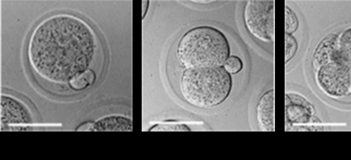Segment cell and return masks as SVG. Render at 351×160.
I'll return each instance as SVG.
<instances>
[{
  "mask_svg": "<svg viewBox=\"0 0 351 160\" xmlns=\"http://www.w3.org/2000/svg\"><path fill=\"white\" fill-rule=\"evenodd\" d=\"M96 44L90 28L73 16L51 17L34 31L29 58L34 68L45 78L65 82L87 69Z\"/></svg>",
  "mask_w": 351,
  "mask_h": 160,
  "instance_id": "1",
  "label": "cell"
},
{
  "mask_svg": "<svg viewBox=\"0 0 351 160\" xmlns=\"http://www.w3.org/2000/svg\"><path fill=\"white\" fill-rule=\"evenodd\" d=\"M230 53L226 36L208 25L188 30L179 40L176 49L178 60L185 69L223 66Z\"/></svg>",
  "mask_w": 351,
  "mask_h": 160,
  "instance_id": "2",
  "label": "cell"
},
{
  "mask_svg": "<svg viewBox=\"0 0 351 160\" xmlns=\"http://www.w3.org/2000/svg\"><path fill=\"white\" fill-rule=\"evenodd\" d=\"M232 88V76L223 66L186 68L180 81L184 100L200 109L212 108L223 103Z\"/></svg>",
  "mask_w": 351,
  "mask_h": 160,
  "instance_id": "3",
  "label": "cell"
},
{
  "mask_svg": "<svg viewBox=\"0 0 351 160\" xmlns=\"http://www.w3.org/2000/svg\"><path fill=\"white\" fill-rule=\"evenodd\" d=\"M243 20L252 36L264 42L274 41V1H247L243 10Z\"/></svg>",
  "mask_w": 351,
  "mask_h": 160,
  "instance_id": "4",
  "label": "cell"
},
{
  "mask_svg": "<svg viewBox=\"0 0 351 160\" xmlns=\"http://www.w3.org/2000/svg\"><path fill=\"white\" fill-rule=\"evenodd\" d=\"M316 77L319 87L329 96H343L351 91V65L342 58L320 66Z\"/></svg>",
  "mask_w": 351,
  "mask_h": 160,
  "instance_id": "5",
  "label": "cell"
},
{
  "mask_svg": "<svg viewBox=\"0 0 351 160\" xmlns=\"http://www.w3.org/2000/svg\"><path fill=\"white\" fill-rule=\"evenodd\" d=\"M315 108L305 98L297 94H286L285 95V118L286 124L305 125L308 123L319 122L315 117Z\"/></svg>",
  "mask_w": 351,
  "mask_h": 160,
  "instance_id": "6",
  "label": "cell"
},
{
  "mask_svg": "<svg viewBox=\"0 0 351 160\" xmlns=\"http://www.w3.org/2000/svg\"><path fill=\"white\" fill-rule=\"evenodd\" d=\"M1 120L5 124H28L32 122L27 108L19 101L6 96L1 97Z\"/></svg>",
  "mask_w": 351,
  "mask_h": 160,
  "instance_id": "7",
  "label": "cell"
},
{
  "mask_svg": "<svg viewBox=\"0 0 351 160\" xmlns=\"http://www.w3.org/2000/svg\"><path fill=\"white\" fill-rule=\"evenodd\" d=\"M256 118L260 130L274 131V90L265 92L256 106Z\"/></svg>",
  "mask_w": 351,
  "mask_h": 160,
  "instance_id": "8",
  "label": "cell"
},
{
  "mask_svg": "<svg viewBox=\"0 0 351 160\" xmlns=\"http://www.w3.org/2000/svg\"><path fill=\"white\" fill-rule=\"evenodd\" d=\"M341 57L339 51V36L335 34L326 36L317 46L313 54L315 66L318 68Z\"/></svg>",
  "mask_w": 351,
  "mask_h": 160,
  "instance_id": "9",
  "label": "cell"
},
{
  "mask_svg": "<svg viewBox=\"0 0 351 160\" xmlns=\"http://www.w3.org/2000/svg\"><path fill=\"white\" fill-rule=\"evenodd\" d=\"M89 130L94 131H132V120L120 116H108L93 123Z\"/></svg>",
  "mask_w": 351,
  "mask_h": 160,
  "instance_id": "10",
  "label": "cell"
},
{
  "mask_svg": "<svg viewBox=\"0 0 351 160\" xmlns=\"http://www.w3.org/2000/svg\"><path fill=\"white\" fill-rule=\"evenodd\" d=\"M95 78V72L91 69H86L72 77L69 83L72 89L80 91L93 84Z\"/></svg>",
  "mask_w": 351,
  "mask_h": 160,
  "instance_id": "11",
  "label": "cell"
},
{
  "mask_svg": "<svg viewBox=\"0 0 351 160\" xmlns=\"http://www.w3.org/2000/svg\"><path fill=\"white\" fill-rule=\"evenodd\" d=\"M339 51L341 57L351 65V27L339 36Z\"/></svg>",
  "mask_w": 351,
  "mask_h": 160,
  "instance_id": "12",
  "label": "cell"
},
{
  "mask_svg": "<svg viewBox=\"0 0 351 160\" xmlns=\"http://www.w3.org/2000/svg\"><path fill=\"white\" fill-rule=\"evenodd\" d=\"M285 34H293L299 25L295 13L288 6H285Z\"/></svg>",
  "mask_w": 351,
  "mask_h": 160,
  "instance_id": "13",
  "label": "cell"
},
{
  "mask_svg": "<svg viewBox=\"0 0 351 160\" xmlns=\"http://www.w3.org/2000/svg\"><path fill=\"white\" fill-rule=\"evenodd\" d=\"M298 42L292 34H285V64H287L295 55Z\"/></svg>",
  "mask_w": 351,
  "mask_h": 160,
  "instance_id": "14",
  "label": "cell"
},
{
  "mask_svg": "<svg viewBox=\"0 0 351 160\" xmlns=\"http://www.w3.org/2000/svg\"><path fill=\"white\" fill-rule=\"evenodd\" d=\"M223 66L230 75H234L242 70L243 64L240 57L236 55H230L226 60Z\"/></svg>",
  "mask_w": 351,
  "mask_h": 160,
  "instance_id": "15",
  "label": "cell"
},
{
  "mask_svg": "<svg viewBox=\"0 0 351 160\" xmlns=\"http://www.w3.org/2000/svg\"><path fill=\"white\" fill-rule=\"evenodd\" d=\"M149 131H190V128L183 124H158L152 126Z\"/></svg>",
  "mask_w": 351,
  "mask_h": 160,
  "instance_id": "16",
  "label": "cell"
},
{
  "mask_svg": "<svg viewBox=\"0 0 351 160\" xmlns=\"http://www.w3.org/2000/svg\"><path fill=\"white\" fill-rule=\"evenodd\" d=\"M142 3H143V4H142V9H143L142 14H143V18H144V16L146 14V12L148 9L149 1H143Z\"/></svg>",
  "mask_w": 351,
  "mask_h": 160,
  "instance_id": "17",
  "label": "cell"
},
{
  "mask_svg": "<svg viewBox=\"0 0 351 160\" xmlns=\"http://www.w3.org/2000/svg\"><path fill=\"white\" fill-rule=\"evenodd\" d=\"M214 1H193V2H195V3H211Z\"/></svg>",
  "mask_w": 351,
  "mask_h": 160,
  "instance_id": "18",
  "label": "cell"
}]
</instances>
